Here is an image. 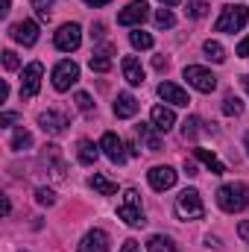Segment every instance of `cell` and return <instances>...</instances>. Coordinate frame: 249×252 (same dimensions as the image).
<instances>
[{"label":"cell","instance_id":"2e32d148","mask_svg":"<svg viewBox=\"0 0 249 252\" xmlns=\"http://www.w3.org/2000/svg\"><path fill=\"white\" fill-rule=\"evenodd\" d=\"M150 118H153V129H158V132H170V129L176 126L173 109H164V106H153Z\"/></svg>","mask_w":249,"mask_h":252},{"label":"cell","instance_id":"4316f807","mask_svg":"<svg viewBox=\"0 0 249 252\" xmlns=\"http://www.w3.org/2000/svg\"><path fill=\"white\" fill-rule=\"evenodd\" d=\"M208 0H187V9H185V15L187 18H205L208 15Z\"/></svg>","mask_w":249,"mask_h":252},{"label":"cell","instance_id":"4dcf8cb0","mask_svg":"<svg viewBox=\"0 0 249 252\" xmlns=\"http://www.w3.org/2000/svg\"><path fill=\"white\" fill-rule=\"evenodd\" d=\"M50 6H53V0H32V9L41 21H50Z\"/></svg>","mask_w":249,"mask_h":252},{"label":"cell","instance_id":"60d3db41","mask_svg":"<svg viewBox=\"0 0 249 252\" xmlns=\"http://www.w3.org/2000/svg\"><path fill=\"white\" fill-rule=\"evenodd\" d=\"M121 252H141V250H138V241H126Z\"/></svg>","mask_w":249,"mask_h":252},{"label":"cell","instance_id":"ab89813d","mask_svg":"<svg viewBox=\"0 0 249 252\" xmlns=\"http://www.w3.org/2000/svg\"><path fill=\"white\" fill-rule=\"evenodd\" d=\"M103 30H106L103 24H94V27H91V38H103Z\"/></svg>","mask_w":249,"mask_h":252},{"label":"cell","instance_id":"8992f818","mask_svg":"<svg viewBox=\"0 0 249 252\" xmlns=\"http://www.w3.org/2000/svg\"><path fill=\"white\" fill-rule=\"evenodd\" d=\"M185 79H187V85H193V88L202 91V94H211V91L217 88V76H214L208 67H199V64H187Z\"/></svg>","mask_w":249,"mask_h":252},{"label":"cell","instance_id":"f6af8a7d","mask_svg":"<svg viewBox=\"0 0 249 252\" xmlns=\"http://www.w3.org/2000/svg\"><path fill=\"white\" fill-rule=\"evenodd\" d=\"M164 6H176V3H182V0H161Z\"/></svg>","mask_w":249,"mask_h":252},{"label":"cell","instance_id":"7402d4cb","mask_svg":"<svg viewBox=\"0 0 249 252\" xmlns=\"http://www.w3.org/2000/svg\"><path fill=\"white\" fill-rule=\"evenodd\" d=\"M32 147V135L24 129V126H18L15 132H12V150L15 153H24V150H30Z\"/></svg>","mask_w":249,"mask_h":252},{"label":"cell","instance_id":"7a4b0ae2","mask_svg":"<svg viewBox=\"0 0 249 252\" xmlns=\"http://www.w3.org/2000/svg\"><path fill=\"white\" fill-rule=\"evenodd\" d=\"M118 217L124 220L126 226H144V205H141V193L135 188H126L121 202H118Z\"/></svg>","mask_w":249,"mask_h":252},{"label":"cell","instance_id":"5b68a950","mask_svg":"<svg viewBox=\"0 0 249 252\" xmlns=\"http://www.w3.org/2000/svg\"><path fill=\"white\" fill-rule=\"evenodd\" d=\"M41 76H44V64L30 62L21 73V100H32L41 88Z\"/></svg>","mask_w":249,"mask_h":252},{"label":"cell","instance_id":"f1b7e54d","mask_svg":"<svg viewBox=\"0 0 249 252\" xmlns=\"http://www.w3.org/2000/svg\"><path fill=\"white\" fill-rule=\"evenodd\" d=\"M138 135H141V138L147 141V147H150L153 153H158V150H161V141H158V135H153L147 124H141V126H138Z\"/></svg>","mask_w":249,"mask_h":252},{"label":"cell","instance_id":"8d00e7d4","mask_svg":"<svg viewBox=\"0 0 249 252\" xmlns=\"http://www.w3.org/2000/svg\"><path fill=\"white\" fill-rule=\"evenodd\" d=\"M238 56H244V59H249V35L238 44Z\"/></svg>","mask_w":249,"mask_h":252},{"label":"cell","instance_id":"d6986e66","mask_svg":"<svg viewBox=\"0 0 249 252\" xmlns=\"http://www.w3.org/2000/svg\"><path fill=\"white\" fill-rule=\"evenodd\" d=\"M193 153H196V158H199V161H202V164H205V167L214 173V176H223V173H226V164H223V161H220V158H217L211 150H202V147H196Z\"/></svg>","mask_w":249,"mask_h":252},{"label":"cell","instance_id":"7dc6e473","mask_svg":"<svg viewBox=\"0 0 249 252\" xmlns=\"http://www.w3.org/2000/svg\"><path fill=\"white\" fill-rule=\"evenodd\" d=\"M244 144H247V153H249V132H247V138H244Z\"/></svg>","mask_w":249,"mask_h":252},{"label":"cell","instance_id":"8fae6325","mask_svg":"<svg viewBox=\"0 0 249 252\" xmlns=\"http://www.w3.org/2000/svg\"><path fill=\"white\" fill-rule=\"evenodd\" d=\"M112 250V241L103 229H91L82 241H79V250L76 252H109Z\"/></svg>","mask_w":249,"mask_h":252},{"label":"cell","instance_id":"b9f144b4","mask_svg":"<svg viewBox=\"0 0 249 252\" xmlns=\"http://www.w3.org/2000/svg\"><path fill=\"white\" fill-rule=\"evenodd\" d=\"M185 173H187V176H196V164H193V161H187V158H185Z\"/></svg>","mask_w":249,"mask_h":252},{"label":"cell","instance_id":"44dd1931","mask_svg":"<svg viewBox=\"0 0 249 252\" xmlns=\"http://www.w3.org/2000/svg\"><path fill=\"white\" fill-rule=\"evenodd\" d=\"M109 53H112V47H106L103 53H94V56L88 59V67H91L94 73H109V70H112V59H109Z\"/></svg>","mask_w":249,"mask_h":252},{"label":"cell","instance_id":"9c48e42d","mask_svg":"<svg viewBox=\"0 0 249 252\" xmlns=\"http://www.w3.org/2000/svg\"><path fill=\"white\" fill-rule=\"evenodd\" d=\"M147 15H150V6H147L144 0H132L124 12L118 15V24H121V27H141V24L147 21Z\"/></svg>","mask_w":249,"mask_h":252},{"label":"cell","instance_id":"74e56055","mask_svg":"<svg viewBox=\"0 0 249 252\" xmlns=\"http://www.w3.org/2000/svg\"><path fill=\"white\" fill-rule=\"evenodd\" d=\"M238 235H241V238H244V241L249 244V220H244V223L238 226Z\"/></svg>","mask_w":249,"mask_h":252},{"label":"cell","instance_id":"d590c367","mask_svg":"<svg viewBox=\"0 0 249 252\" xmlns=\"http://www.w3.org/2000/svg\"><path fill=\"white\" fill-rule=\"evenodd\" d=\"M15 121H18L15 112H3V115H0V126H9V124H15Z\"/></svg>","mask_w":249,"mask_h":252},{"label":"cell","instance_id":"4fadbf2b","mask_svg":"<svg viewBox=\"0 0 249 252\" xmlns=\"http://www.w3.org/2000/svg\"><path fill=\"white\" fill-rule=\"evenodd\" d=\"M176 170L173 167H153L150 173H147V179H150V185H153V190H167V188H173L176 185Z\"/></svg>","mask_w":249,"mask_h":252},{"label":"cell","instance_id":"484cf974","mask_svg":"<svg viewBox=\"0 0 249 252\" xmlns=\"http://www.w3.org/2000/svg\"><path fill=\"white\" fill-rule=\"evenodd\" d=\"M129 41H132V47H135V50H150V47H153V35H150V32H144L141 27H138L135 32H129Z\"/></svg>","mask_w":249,"mask_h":252},{"label":"cell","instance_id":"52a82bcc","mask_svg":"<svg viewBox=\"0 0 249 252\" xmlns=\"http://www.w3.org/2000/svg\"><path fill=\"white\" fill-rule=\"evenodd\" d=\"M79 82V64L76 62H59L53 67V88L56 91H67L70 85H76Z\"/></svg>","mask_w":249,"mask_h":252},{"label":"cell","instance_id":"d6a6232c","mask_svg":"<svg viewBox=\"0 0 249 252\" xmlns=\"http://www.w3.org/2000/svg\"><path fill=\"white\" fill-rule=\"evenodd\" d=\"M35 202H38V205H53V202H56V193L50 188H38L35 190Z\"/></svg>","mask_w":249,"mask_h":252},{"label":"cell","instance_id":"603a6c76","mask_svg":"<svg viewBox=\"0 0 249 252\" xmlns=\"http://www.w3.org/2000/svg\"><path fill=\"white\" fill-rule=\"evenodd\" d=\"M91 188L100 190L103 196H112V193H118V185H115L112 179H106L103 173H94V176H91Z\"/></svg>","mask_w":249,"mask_h":252},{"label":"cell","instance_id":"f546056e","mask_svg":"<svg viewBox=\"0 0 249 252\" xmlns=\"http://www.w3.org/2000/svg\"><path fill=\"white\" fill-rule=\"evenodd\" d=\"M156 24H158L161 30H164V27L170 30V27L176 24V18H173V12H170V9H158V12H156Z\"/></svg>","mask_w":249,"mask_h":252},{"label":"cell","instance_id":"cb8c5ba5","mask_svg":"<svg viewBox=\"0 0 249 252\" xmlns=\"http://www.w3.org/2000/svg\"><path fill=\"white\" fill-rule=\"evenodd\" d=\"M147 250L150 252H179L170 238H161V235H153V238L147 241Z\"/></svg>","mask_w":249,"mask_h":252},{"label":"cell","instance_id":"ba28073f","mask_svg":"<svg viewBox=\"0 0 249 252\" xmlns=\"http://www.w3.org/2000/svg\"><path fill=\"white\" fill-rule=\"evenodd\" d=\"M53 44H56V50H62V53L76 50V47L82 44V30H79V24H62L59 32H56V38H53Z\"/></svg>","mask_w":249,"mask_h":252},{"label":"cell","instance_id":"e575fe53","mask_svg":"<svg viewBox=\"0 0 249 252\" xmlns=\"http://www.w3.org/2000/svg\"><path fill=\"white\" fill-rule=\"evenodd\" d=\"M3 67H6V70H18V67H21V59H18L12 50H3Z\"/></svg>","mask_w":249,"mask_h":252},{"label":"cell","instance_id":"7c38bea8","mask_svg":"<svg viewBox=\"0 0 249 252\" xmlns=\"http://www.w3.org/2000/svg\"><path fill=\"white\" fill-rule=\"evenodd\" d=\"M38 126L47 132V135H62L64 129H67V118H64L62 112H56V109H47V112H41L38 115Z\"/></svg>","mask_w":249,"mask_h":252},{"label":"cell","instance_id":"ee69618b","mask_svg":"<svg viewBox=\"0 0 249 252\" xmlns=\"http://www.w3.org/2000/svg\"><path fill=\"white\" fill-rule=\"evenodd\" d=\"M85 3H88V6H109L112 0H85Z\"/></svg>","mask_w":249,"mask_h":252},{"label":"cell","instance_id":"bcb514c9","mask_svg":"<svg viewBox=\"0 0 249 252\" xmlns=\"http://www.w3.org/2000/svg\"><path fill=\"white\" fill-rule=\"evenodd\" d=\"M241 82H244V88H247V94H249V73L244 76V79H241Z\"/></svg>","mask_w":249,"mask_h":252},{"label":"cell","instance_id":"6da1fadb","mask_svg":"<svg viewBox=\"0 0 249 252\" xmlns=\"http://www.w3.org/2000/svg\"><path fill=\"white\" fill-rule=\"evenodd\" d=\"M217 205L226 211V214H238L249 205V188L244 182H229L217 190Z\"/></svg>","mask_w":249,"mask_h":252},{"label":"cell","instance_id":"30bf717a","mask_svg":"<svg viewBox=\"0 0 249 252\" xmlns=\"http://www.w3.org/2000/svg\"><path fill=\"white\" fill-rule=\"evenodd\" d=\"M100 150H103V156L112 161V164H124L126 161V147H124V141L115 135V132H106L103 135V141H100Z\"/></svg>","mask_w":249,"mask_h":252},{"label":"cell","instance_id":"f35d334b","mask_svg":"<svg viewBox=\"0 0 249 252\" xmlns=\"http://www.w3.org/2000/svg\"><path fill=\"white\" fill-rule=\"evenodd\" d=\"M153 67H156V70H164V67H167V59H164V56H156V59H153Z\"/></svg>","mask_w":249,"mask_h":252},{"label":"cell","instance_id":"3957f363","mask_svg":"<svg viewBox=\"0 0 249 252\" xmlns=\"http://www.w3.org/2000/svg\"><path fill=\"white\" fill-rule=\"evenodd\" d=\"M247 21H249L247 6H241V3H226V6L220 9V18H217L214 30H217V32H238V30L247 27Z\"/></svg>","mask_w":249,"mask_h":252},{"label":"cell","instance_id":"d4e9b609","mask_svg":"<svg viewBox=\"0 0 249 252\" xmlns=\"http://www.w3.org/2000/svg\"><path fill=\"white\" fill-rule=\"evenodd\" d=\"M202 50H205V56H208L214 64H223V62H226V50L220 47V41H211V38H208V41L202 44Z\"/></svg>","mask_w":249,"mask_h":252},{"label":"cell","instance_id":"83f0119b","mask_svg":"<svg viewBox=\"0 0 249 252\" xmlns=\"http://www.w3.org/2000/svg\"><path fill=\"white\" fill-rule=\"evenodd\" d=\"M241 112H244V103H241V97H235V94H226V100H223V115L235 118V115H241Z\"/></svg>","mask_w":249,"mask_h":252},{"label":"cell","instance_id":"836d02e7","mask_svg":"<svg viewBox=\"0 0 249 252\" xmlns=\"http://www.w3.org/2000/svg\"><path fill=\"white\" fill-rule=\"evenodd\" d=\"M73 103H76V106H79L82 112H91V109H94V103H91V94H85V91H76Z\"/></svg>","mask_w":249,"mask_h":252},{"label":"cell","instance_id":"ac0fdd59","mask_svg":"<svg viewBox=\"0 0 249 252\" xmlns=\"http://www.w3.org/2000/svg\"><path fill=\"white\" fill-rule=\"evenodd\" d=\"M121 67H124V79L129 85H144V67L138 62V56H124Z\"/></svg>","mask_w":249,"mask_h":252},{"label":"cell","instance_id":"9a60e30c","mask_svg":"<svg viewBox=\"0 0 249 252\" xmlns=\"http://www.w3.org/2000/svg\"><path fill=\"white\" fill-rule=\"evenodd\" d=\"M158 97H161L164 103H170V106H187V103H190L187 91H182L176 82H161V85H158Z\"/></svg>","mask_w":249,"mask_h":252},{"label":"cell","instance_id":"e0dca14e","mask_svg":"<svg viewBox=\"0 0 249 252\" xmlns=\"http://www.w3.org/2000/svg\"><path fill=\"white\" fill-rule=\"evenodd\" d=\"M135 115H138V100L129 91H121L118 100H115V118L126 121V118H135Z\"/></svg>","mask_w":249,"mask_h":252},{"label":"cell","instance_id":"1f68e13d","mask_svg":"<svg viewBox=\"0 0 249 252\" xmlns=\"http://www.w3.org/2000/svg\"><path fill=\"white\" fill-rule=\"evenodd\" d=\"M199 124H202L199 118H187L185 124H182V135H185V138H196V135H199Z\"/></svg>","mask_w":249,"mask_h":252},{"label":"cell","instance_id":"ffe728a7","mask_svg":"<svg viewBox=\"0 0 249 252\" xmlns=\"http://www.w3.org/2000/svg\"><path fill=\"white\" fill-rule=\"evenodd\" d=\"M76 158H79L82 164H94V161L100 158V144H94V141H79Z\"/></svg>","mask_w":249,"mask_h":252},{"label":"cell","instance_id":"7bdbcfd3","mask_svg":"<svg viewBox=\"0 0 249 252\" xmlns=\"http://www.w3.org/2000/svg\"><path fill=\"white\" fill-rule=\"evenodd\" d=\"M9 6H12V0H0V15H9Z\"/></svg>","mask_w":249,"mask_h":252},{"label":"cell","instance_id":"5bb4252c","mask_svg":"<svg viewBox=\"0 0 249 252\" xmlns=\"http://www.w3.org/2000/svg\"><path fill=\"white\" fill-rule=\"evenodd\" d=\"M12 38L18 41V44H24V47H32L35 41H38V24L35 21H21V24H15L12 27Z\"/></svg>","mask_w":249,"mask_h":252},{"label":"cell","instance_id":"277c9868","mask_svg":"<svg viewBox=\"0 0 249 252\" xmlns=\"http://www.w3.org/2000/svg\"><path fill=\"white\" fill-rule=\"evenodd\" d=\"M176 214L179 220H202L205 217V205L196 188H187L176 196Z\"/></svg>","mask_w":249,"mask_h":252}]
</instances>
